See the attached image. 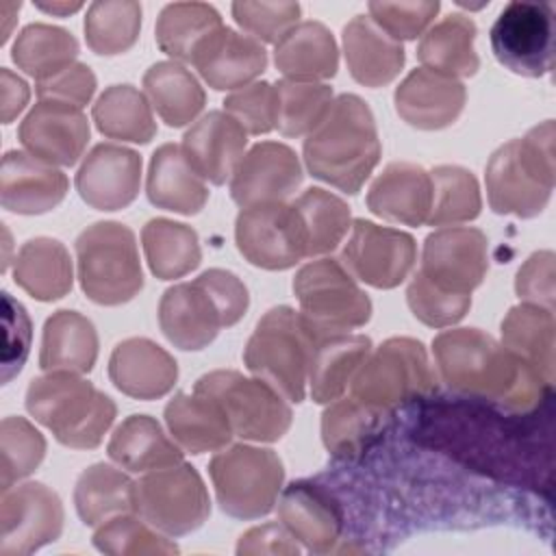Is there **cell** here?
<instances>
[{"label": "cell", "instance_id": "obj_1", "mask_svg": "<svg viewBox=\"0 0 556 556\" xmlns=\"http://www.w3.org/2000/svg\"><path fill=\"white\" fill-rule=\"evenodd\" d=\"M432 354L443 382L452 391L489 402L510 415L534 413L552 389L534 367L478 328L437 334Z\"/></svg>", "mask_w": 556, "mask_h": 556}, {"label": "cell", "instance_id": "obj_2", "mask_svg": "<svg viewBox=\"0 0 556 556\" xmlns=\"http://www.w3.org/2000/svg\"><path fill=\"white\" fill-rule=\"evenodd\" d=\"M371 109L356 93L332 100L326 117L304 139L306 169L345 193H358L380 161Z\"/></svg>", "mask_w": 556, "mask_h": 556}, {"label": "cell", "instance_id": "obj_3", "mask_svg": "<svg viewBox=\"0 0 556 556\" xmlns=\"http://www.w3.org/2000/svg\"><path fill=\"white\" fill-rule=\"evenodd\" d=\"M489 206L500 215L536 217L554 191V122L500 146L486 163Z\"/></svg>", "mask_w": 556, "mask_h": 556}, {"label": "cell", "instance_id": "obj_4", "mask_svg": "<svg viewBox=\"0 0 556 556\" xmlns=\"http://www.w3.org/2000/svg\"><path fill=\"white\" fill-rule=\"evenodd\" d=\"M26 410L54 439L74 450H93L115 421V402L74 371H46L26 389Z\"/></svg>", "mask_w": 556, "mask_h": 556}, {"label": "cell", "instance_id": "obj_5", "mask_svg": "<svg viewBox=\"0 0 556 556\" xmlns=\"http://www.w3.org/2000/svg\"><path fill=\"white\" fill-rule=\"evenodd\" d=\"M321 337L300 311L274 306L258 319L248 339L243 363L287 402L300 404L306 395L313 352Z\"/></svg>", "mask_w": 556, "mask_h": 556}, {"label": "cell", "instance_id": "obj_6", "mask_svg": "<svg viewBox=\"0 0 556 556\" xmlns=\"http://www.w3.org/2000/svg\"><path fill=\"white\" fill-rule=\"evenodd\" d=\"M78 280L85 295L102 306L130 302L143 289L135 232L119 222H96L76 237Z\"/></svg>", "mask_w": 556, "mask_h": 556}, {"label": "cell", "instance_id": "obj_7", "mask_svg": "<svg viewBox=\"0 0 556 556\" xmlns=\"http://www.w3.org/2000/svg\"><path fill=\"white\" fill-rule=\"evenodd\" d=\"M350 384L354 400L389 413L428 395L437 387V374L421 341L391 337L367 354Z\"/></svg>", "mask_w": 556, "mask_h": 556}, {"label": "cell", "instance_id": "obj_8", "mask_svg": "<svg viewBox=\"0 0 556 556\" xmlns=\"http://www.w3.org/2000/svg\"><path fill=\"white\" fill-rule=\"evenodd\" d=\"M222 510L235 519H258L278 502L285 467L269 447L237 443L217 452L208 463Z\"/></svg>", "mask_w": 556, "mask_h": 556}, {"label": "cell", "instance_id": "obj_9", "mask_svg": "<svg viewBox=\"0 0 556 556\" xmlns=\"http://www.w3.org/2000/svg\"><path fill=\"white\" fill-rule=\"evenodd\" d=\"M195 393L208 395L226 413L230 428L245 441L271 443L291 428V406L261 378H248L235 369H215L198 378Z\"/></svg>", "mask_w": 556, "mask_h": 556}, {"label": "cell", "instance_id": "obj_10", "mask_svg": "<svg viewBox=\"0 0 556 556\" xmlns=\"http://www.w3.org/2000/svg\"><path fill=\"white\" fill-rule=\"evenodd\" d=\"M300 313L328 337L361 328L371 317V300L337 258L306 263L293 278Z\"/></svg>", "mask_w": 556, "mask_h": 556}, {"label": "cell", "instance_id": "obj_11", "mask_svg": "<svg viewBox=\"0 0 556 556\" xmlns=\"http://www.w3.org/2000/svg\"><path fill=\"white\" fill-rule=\"evenodd\" d=\"M132 513L167 536H185L206 521L211 500L195 467L178 463L135 482Z\"/></svg>", "mask_w": 556, "mask_h": 556}, {"label": "cell", "instance_id": "obj_12", "mask_svg": "<svg viewBox=\"0 0 556 556\" xmlns=\"http://www.w3.org/2000/svg\"><path fill=\"white\" fill-rule=\"evenodd\" d=\"M554 33L552 4L513 0L491 28V48L513 74L539 78L554 65Z\"/></svg>", "mask_w": 556, "mask_h": 556}, {"label": "cell", "instance_id": "obj_13", "mask_svg": "<svg viewBox=\"0 0 556 556\" xmlns=\"http://www.w3.org/2000/svg\"><path fill=\"white\" fill-rule=\"evenodd\" d=\"M235 241L250 265L269 271L289 269L306 256L302 222L295 206L287 202L241 208L235 222Z\"/></svg>", "mask_w": 556, "mask_h": 556}, {"label": "cell", "instance_id": "obj_14", "mask_svg": "<svg viewBox=\"0 0 556 556\" xmlns=\"http://www.w3.org/2000/svg\"><path fill=\"white\" fill-rule=\"evenodd\" d=\"M417 261L415 239L389 226L354 219L339 263L361 282L376 289L402 285Z\"/></svg>", "mask_w": 556, "mask_h": 556}, {"label": "cell", "instance_id": "obj_15", "mask_svg": "<svg viewBox=\"0 0 556 556\" xmlns=\"http://www.w3.org/2000/svg\"><path fill=\"white\" fill-rule=\"evenodd\" d=\"M63 502L43 482H24L2 491L0 556H26L63 532Z\"/></svg>", "mask_w": 556, "mask_h": 556}, {"label": "cell", "instance_id": "obj_16", "mask_svg": "<svg viewBox=\"0 0 556 556\" xmlns=\"http://www.w3.org/2000/svg\"><path fill=\"white\" fill-rule=\"evenodd\" d=\"M489 269V241L478 228H441L426 237L421 274L437 289L471 295Z\"/></svg>", "mask_w": 556, "mask_h": 556}, {"label": "cell", "instance_id": "obj_17", "mask_svg": "<svg viewBox=\"0 0 556 556\" xmlns=\"http://www.w3.org/2000/svg\"><path fill=\"white\" fill-rule=\"evenodd\" d=\"M20 141L28 154L50 165H74L89 141V119L80 106L39 100L20 124Z\"/></svg>", "mask_w": 556, "mask_h": 556}, {"label": "cell", "instance_id": "obj_18", "mask_svg": "<svg viewBox=\"0 0 556 556\" xmlns=\"http://www.w3.org/2000/svg\"><path fill=\"white\" fill-rule=\"evenodd\" d=\"M302 182L298 154L280 141L252 146L230 178V195L241 206L285 202Z\"/></svg>", "mask_w": 556, "mask_h": 556}, {"label": "cell", "instance_id": "obj_19", "mask_svg": "<svg viewBox=\"0 0 556 556\" xmlns=\"http://www.w3.org/2000/svg\"><path fill=\"white\" fill-rule=\"evenodd\" d=\"M141 187V156L117 143H98L76 172V191L91 208H126Z\"/></svg>", "mask_w": 556, "mask_h": 556}, {"label": "cell", "instance_id": "obj_20", "mask_svg": "<svg viewBox=\"0 0 556 556\" xmlns=\"http://www.w3.org/2000/svg\"><path fill=\"white\" fill-rule=\"evenodd\" d=\"M159 326L172 345L187 352L206 348L219 328H228L217 300L200 278L174 285L163 293Z\"/></svg>", "mask_w": 556, "mask_h": 556}, {"label": "cell", "instance_id": "obj_21", "mask_svg": "<svg viewBox=\"0 0 556 556\" xmlns=\"http://www.w3.org/2000/svg\"><path fill=\"white\" fill-rule=\"evenodd\" d=\"M393 102L397 115L408 126L441 130L458 119L467 102V91L458 78L417 67L397 85Z\"/></svg>", "mask_w": 556, "mask_h": 556}, {"label": "cell", "instance_id": "obj_22", "mask_svg": "<svg viewBox=\"0 0 556 556\" xmlns=\"http://www.w3.org/2000/svg\"><path fill=\"white\" fill-rule=\"evenodd\" d=\"M67 176L46 161L22 150H9L0 169V202L20 215H41L63 202Z\"/></svg>", "mask_w": 556, "mask_h": 556}, {"label": "cell", "instance_id": "obj_23", "mask_svg": "<svg viewBox=\"0 0 556 556\" xmlns=\"http://www.w3.org/2000/svg\"><path fill=\"white\" fill-rule=\"evenodd\" d=\"M191 65L215 91L241 89L267 67V52L261 41L222 26L195 52Z\"/></svg>", "mask_w": 556, "mask_h": 556}, {"label": "cell", "instance_id": "obj_24", "mask_svg": "<svg viewBox=\"0 0 556 556\" xmlns=\"http://www.w3.org/2000/svg\"><path fill=\"white\" fill-rule=\"evenodd\" d=\"M248 132L226 111H208L202 115L182 139V150L193 169L213 185H224L232 178L243 159Z\"/></svg>", "mask_w": 556, "mask_h": 556}, {"label": "cell", "instance_id": "obj_25", "mask_svg": "<svg viewBox=\"0 0 556 556\" xmlns=\"http://www.w3.org/2000/svg\"><path fill=\"white\" fill-rule=\"evenodd\" d=\"M109 378L135 400L167 395L178 380L174 356L146 337H130L117 343L109 358Z\"/></svg>", "mask_w": 556, "mask_h": 556}, {"label": "cell", "instance_id": "obj_26", "mask_svg": "<svg viewBox=\"0 0 556 556\" xmlns=\"http://www.w3.org/2000/svg\"><path fill=\"white\" fill-rule=\"evenodd\" d=\"M280 523L308 552L326 554L334 547L341 534L339 504L321 486L298 480L291 482L278 502Z\"/></svg>", "mask_w": 556, "mask_h": 556}, {"label": "cell", "instance_id": "obj_27", "mask_svg": "<svg viewBox=\"0 0 556 556\" xmlns=\"http://www.w3.org/2000/svg\"><path fill=\"white\" fill-rule=\"evenodd\" d=\"M430 204V172L408 161L389 163L367 191V206L374 215L406 226L426 224Z\"/></svg>", "mask_w": 556, "mask_h": 556}, {"label": "cell", "instance_id": "obj_28", "mask_svg": "<svg viewBox=\"0 0 556 556\" xmlns=\"http://www.w3.org/2000/svg\"><path fill=\"white\" fill-rule=\"evenodd\" d=\"M148 200L163 211L195 215L208 200L206 180L193 169L182 146L163 143L154 150L146 180Z\"/></svg>", "mask_w": 556, "mask_h": 556}, {"label": "cell", "instance_id": "obj_29", "mask_svg": "<svg viewBox=\"0 0 556 556\" xmlns=\"http://www.w3.org/2000/svg\"><path fill=\"white\" fill-rule=\"evenodd\" d=\"M343 52L352 78L365 87H384L404 67V46L380 30L369 15H354L343 26Z\"/></svg>", "mask_w": 556, "mask_h": 556}, {"label": "cell", "instance_id": "obj_30", "mask_svg": "<svg viewBox=\"0 0 556 556\" xmlns=\"http://www.w3.org/2000/svg\"><path fill=\"white\" fill-rule=\"evenodd\" d=\"M172 439L191 454L219 452L235 437L222 406L202 393H176L165 406Z\"/></svg>", "mask_w": 556, "mask_h": 556}, {"label": "cell", "instance_id": "obj_31", "mask_svg": "<svg viewBox=\"0 0 556 556\" xmlns=\"http://www.w3.org/2000/svg\"><path fill=\"white\" fill-rule=\"evenodd\" d=\"M274 65L287 80H326L337 74L339 48L321 22H300L276 43Z\"/></svg>", "mask_w": 556, "mask_h": 556}, {"label": "cell", "instance_id": "obj_32", "mask_svg": "<svg viewBox=\"0 0 556 556\" xmlns=\"http://www.w3.org/2000/svg\"><path fill=\"white\" fill-rule=\"evenodd\" d=\"M98 358V332L89 317L61 308L43 324L39 365L43 371L87 374Z\"/></svg>", "mask_w": 556, "mask_h": 556}, {"label": "cell", "instance_id": "obj_33", "mask_svg": "<svg viewBox=\"0 0 556 556\" xmlns=\"http://www.w3.org/2000/svg\"><path fill=\"white\" fill-rule=\"evenodd\" d=\"M106 452L122 469L135 473L182 463V447L167 439L161 424L150 415L126 417L111 434Z\"/></svg>", "mask_w": 556, "mask_h": 556}, {"label": "cell", "instance_id": "obj_34", "mask_svg": "<svg viewBox=\"0 0 556 556\" xmlns=\"http://www.w3.org/2000/svg\"><path fill=\"white\" fill-rule=\"evenodd\" d=\"M13 280L39 302L67 295L74 285V267L67 248L52 237L28 239L15 256Z\"/></svg>", "mask_w": 556, "mask_h": 556}, {"label": "cell", "instance_id": "obj_35", "mask_svg": "<svg viewBox=\"0 0 556 556\" xmlns=\"http://www.w3.org/2000/svg\"><path fill=\"white\" fill-rule=\"evenodd\" d=\"M371 352V339L365 334L321 337L308 367V387L315 404H330L343 395L354 374Z\"/></svg>", "mask_w": 556, "mask_h": 556}, {"label": "cell", "instance_id": "obj_36", "mask_svg": "<svg viewBox=\"0 0 556 556\" xmlns=\"http://www.w3.org/2000/svg\"><path fill=\"white\" fill-rule=\"evenodd\" d=\"M476 24L467 15L450 13L426 30L417 46V56L424 67L452 78L473 76L480 67L476 54Z\"/></svg>", "mask_w": 556, "mask_h": 556}, {"label": "cell", "instance_id": "obj_37", "mask_svg": "<svg viewBox=\"0 0 556 556\" xmlns=\"http://www.w3.org/2000/svg\"><path fill=\"white\" fill-rule=\"evenodd\" d=\"M143 89L152 109L172 128L191 124L206 102L200 80L176 61L150 65L143 74Z\"/></svg>", "mask_w": 556, "mask_h": 556}, {"label": "cell", "instance_id": "obj_38", "mask_svg": "<svg viewBox=\"0 0 556 556\" xmlns=\"http://www.w3.org/2000/svg\"><path fill=\"white\" fill-rule=\"evenodd\" d=\"M554 311L517 304L502 319V345L554 382Z\"/></svg>", "mask_w": 556, "mask_h": 556}, {"label": "cell", "instance_id": "obj_39", "mask_svg": "<svg viewBox=\"0 0 556 556\" xmlns=\"http://www.w3.org/2000/svg\"><path fill=\"white\" fill-rule=\"evenodd\" d=\"M387 413L354 397L330 402L321 415V441L334 458L361 456L382 432Z\"/></svg>", "mask_w": 556, "mask_h": 556}, {"label": "cell", "instance_id": "obj_40", "mask_svg": "<svg viewBox=\"0 0 556 556\" xmlns=\"http://www.w3.org/2000/svg\"><path fill=\"white\" fill-rule=\"evenodd\" d=\"M141 243L150 271L159 280L182 278L202 261L198 232L174 219H150L141 230Z\"/></svg>", "mask_w": 556, "mask_h": 556}, {"label": "cell", "instance_id": "obj_41", "mask_svg": "<svg viewBox=\"0 0 556 556\" xmlns=\"http://www.w3.org/2000/svg\"><path fill=\"white\" fill-rule=\"evenodd\" d=\"M222 26V15L215 7L204 2H174L159 13L154 37L165 54L191 63L200 46Z\"/></svg>", "mask_w": 556, "mask_h": 556}, {"label": "cell", "instance_id": "obj_42", "mask_svg": "<svg viewBox=\"0 0 556 556\" xmlns=\"http://www.w3.org/2000/svg\"><path fill=\"white\" fill-rule=\"evenodd\" d=\"M93 122L109 139L148 143L156 135L152 104L132 85L106 87L93 104Z\"/></svg>", "mask_w": 556, "mask_h": 556}, {"label": "cell", "instance_id": "obj_43", "mask_svg": "<svg viewBox=\"0 0 556 556\" xmlns=\"http://www.w3.org/2000/svg\"><path fill=\"white\" fill-rule=\"evenodd\" d=\"M132 491L135 482L124 471L106 463H96L76 480V513L85 526H100L115 515L132 513Z\"/></svg>", "mask_w": 556, "mask_h": 556}, {"label": "cell", "instance_id": "obj_44", "mask_svg": "<svg viewBox=\"0 0 556 556\" xmlns=\"http://www.w3.org/2000/svg\"><path fill=\"white\" fill-rule=\"evenodd\" d=\"M78 54L76 37L52 24H28L15 37L11 59L28 76L43 80L72 65Z\"/></svg>", "mask_w": 556, "mask_h": 556}, {"label": "cell", "instance_id": "obj_45", "mask_svg": "<svg viewBox=\"0 0 556 556\" xmlns=\"http://www.w3.org/2000/svg\"><path fill=\"white\" fill-rule=\"evenodd\" d=\"M306 237V256H319L332 252L352 226L350 206L334 193L311 187L298 200L291 202Z\"/></svg>", "mask_w": 556, "mask_h": 556}, {"label": "cell", "instance_id": "obj_46", "mask_svg": "<svg viewBox=\"0 0 556 556\" xmlns=\"http://www.w3.org/2000/svg\"><path fill=\"white\" fill-rule=\"evenodd\" d=\"M141 30V4L132 0H98L85 15L87 46L102 56L130 50Z\"/></svg>", "mask_w": 556, "mask_h": 556}, {"label": "cell", "instance_id": "obj_47", "mask_svg": "<svg viewBox=\"0 0 556 556\" xmlns=\"http://www.w3.org/2000/svg\"><path fill=\"white\" fill-rule=\"evenodd\" d=\"M432 204L428 222L430 226L463 224L480 215L482 198L476 176L458 165H439L430 172Z\"/></svg>", "mask_w": 556, "mask_h": 556}, {"label": "cell", "instance_id": "obj_48", "mask_svg": "<svg viewBox=\"0 0 556 556\" xmlns=\"http://www.w3.org/2000/svg\"><path fill=\"white\" fill-rule=\"evenodd\" d=\"M278 122L276 128L285 137L311 135L326 117L334 96L324 83L278 80Z\"/></svg>", "mask_w": 556, "mask_h": 556}, {"label": "cell", "instance_id": "obj_49", "mask_svg": "<svg viewBox=\"0 0 556 556\" xmlns=\"http://www.w3.org/2000/svg\"><path fill=\"white\" fill-rule=\"evenodd\" d=\"M93 545L113 556H159L178 552V545L169 541L167 534L130 513L115 515L100 523L93 534Z\"/></svg>", "mask_w": 556, "mask_h": 556}, {"label": "cell", "instance_id": "obj_50", "mask_svg": "<svg viewBox=\"0 0 556 556\" xmlns=\"http://www.w3.org/2000/svg\"><path fill=\"white\" fill-rule=\"evenodd\" d=\"M46 456L43 434L24 417H4L0 424V486L11 489L13 482L30 476Z\"/></svg>", "mask_w": 556, "mask_h": 556}, {"label": "cell", "instance_id": "obj_51", "mask_svg": "<svg viewBox=\"0 0 556 556\" xmlns=\"http://www.w3.org/2000/svg\"><path fill=\"white\" fill-rule=\"evenodd\" d=\"M406 302L421 324L432 328H445L467 315L471 306V295H458L437 289L421 274H415L406 289Z\"/></svg>", "mask_w": 556, "mask_h": 556}, {"label": "cell", "instance_id": "obj_52", "mask_svg": "<svg viewBox=\"0 0 556 556\" xmlns=\"http://www.w3.org/2000/svg\"><path fill=\"white\" fill-rule=\"evenodd\" d=\"M224 111L235 117L245 132L265 135L274 130L278 122V89L267 80L250 83L224 100Z\"/></svg>", "mask_w": 556, "mask_h": 556}, {"label": "cell", "instance_id": "obj_53", "mask_svg": "<svg viewBox=\"0 0 556 556\" xmlns=\"http://www.w3.org/2000/svg\"><path fill=\"white\" fill-rule=\"evenodd\" d=\"M302 13L298 2H232L235 22L256 41L278 43Z\"/></svg>", "mask_w": 556, "mask_h": 556}, {"label": "cell", "instance_id": "obj_54", "mask_svg": "<svg viewBox=\"0 0 556 556\" xmlns=\"http://www.w3.org/2000/svg\"><path fill=\"white\" fill-rule=\"evenodd\" d=\"M369 17L371 22L384 30L391 39H415L419 37L434 15L439 13L441 4L437 0H419V2H369Z\"/></svg>", "mask_w": 556, "mask_h": 556}, {"label": "cell", "instance_id": "obj_55", "mask_svg": "<svg viewBox=\"0 0 556 556\" xmlns=\"http://www.w3.org/2000/svg\"><path fill=\"white\" fill-rule=\"evenodd\" d=\"M2 326H4V348H2V384L11 382L24 367L30 339H33V324L26 308L11 298V293H2Z\"/></svg>", "mask_w": 556, "mask_h": 556}, {"label": "cell", "instance_id": "obj_56", "mask_svg": "<svg viewBox=\"0 0 556 556\" xmlns=\"http://www.w3.org/2000/svg\"><path fill=\"white\" fill-rule=\"evenodd\" d=\"M96 93V74L85 65L74 61L61 72L37 80L39 100H59L74 106H85Z\"/></svg>", "mask_w": 556, "mask_h": 556}, {"label": "cell", "instance_id": "obj_57", "mask_svg": "<svg viewBox=\"0 0 556 556\" xmlns=\"http://www.w3.org/2000/svg\"><path fill=\"white\" fill-rule=\"evenodd\" d=\"M554 278H556L554 252L541 250V252H534L519 267L515 278V291L528 304H536L554 311V293H556Z\"/></svg>", "mask_w": 556, "mask_h": 556}, {"label": "cell", "instance_id": "obj_58", "mask_svg": "<svg viewBox=\"0 0 556 556\" xmlns=\"http://www.w3.org/2000/svg\"><path fill=\"white\" fill-rule=\"evenodd\" d=\"M198 278L206 285V289L217 300V304L226 317V324L235 326L245 315V311L250 306V295H248L245 285L232 271H226L219 267L206 269Z\"/></svg>", "mask_w": 556, "mask_h": 556}, {"label": "cell", "instance_id": "obj_59", "mask_svg": "<svg viewBox=\"0 0 556 556\" xmlns=\"http://www.w3.org/2000/svg\"><path fill=\"white\" fill-rule=\"evenodd\" d=\"M293 534L282 523H263L241 534L237 554H298Z\"/></svg>", "mask_w": 556, "mask_h": 556}, {"label": "cell", "instance_id": "obj_60", "mask_svg": "<svg viewBox=\"0 0 556 556\" xmlns=\"http://www.w3.org/2000/svg\"><path fill=\"white\" fill-rule=\"evenodd\" d=\"M0 106H2V124H11L26 106L30 98V89L24 78L13 74L11 70H0Z\"/></svg>", "mask_w": 556, "mask_h": 556}, {"label": "cell", "instance_id": "obj_61", "mask_svg": "<svg viewBox=\"0 0 556 556\" xmlns=\"http://www.w3.org/2000/svg\"><path fill=\"white\" fill-rule=\"evenodd\" d=\"M83 4L80 2H37V9L52 13V15H70L74 11H78Z\"/></svg>", "mask_w": 556, "mask_h": 556}]
</instances>
